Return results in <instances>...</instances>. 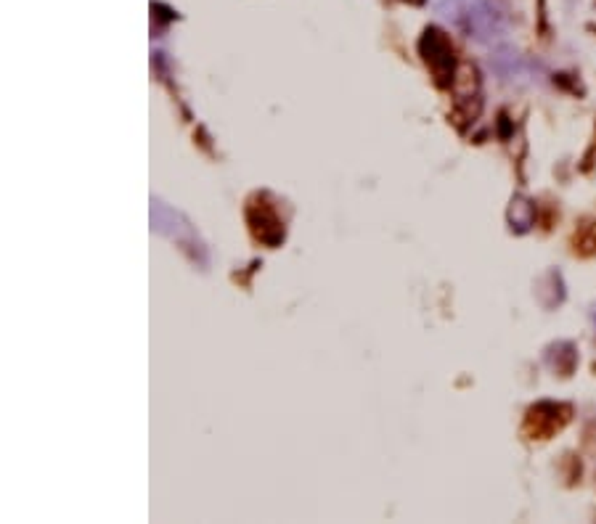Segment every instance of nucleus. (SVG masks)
Returning <instances> with one entry per match:
<instances>
[{
  "label": "nucleus",
  "instance_id": "f257e3e1",
  "mask_svg": "<svg viewBox=\"0 0 596 524\" xmlns=\"http://www.w3.org/2000/svg\"><path fill=\"white\" fill-rule=\"evenodd\" d=\"M421 50L427 53V64L435 69V74L445 80L453 71V48L451 43L445 40L442 32L438 29H427L424 32V40H421Z\"/></svg>",
  "mask_w": 596,
  "mask_h": 524
},
{
  "label": "nucleus",
  "instance_id": "f03ea898",
  "mask_svg": "<svg viewBox=\"0 0 596 524\" xmlns=\"http://www.w3.org/2000/svg\"><path fill=\"white\" fill-rule=\"evenodd\" d=\"M512 223L520 228V230H524V228L533 223V207L524 202V199H517V202H514V207H512Z\"/></svg>",
  "mask_w": 596,
  "mask_h": 524
},
{
  "label": "nucleus",
  "instance_id": "7ed1b4c3",
  "mask_svg": "<svg viewBox=\"0 0 596 524\" xmlns=\"http://www.w3.org/2000/svg\"><path fill=\"white\" fill-rule=\"evenodd\" d=\"M594 321H596V308H594Z\"/></svg>",
  "mask_w": 596,
  "mask_h": 524
}]
</instances>
